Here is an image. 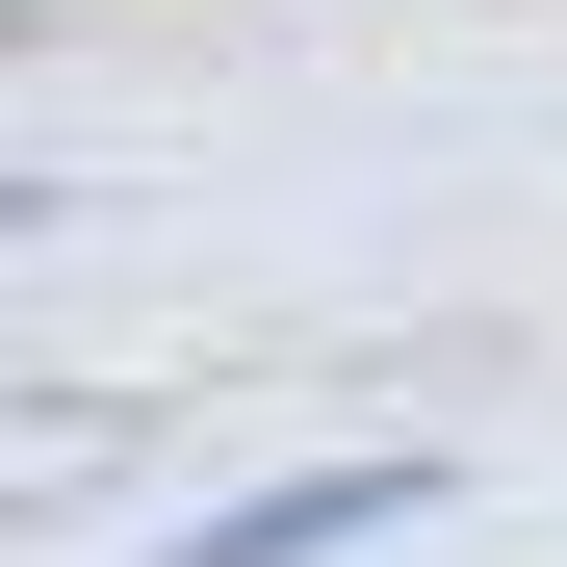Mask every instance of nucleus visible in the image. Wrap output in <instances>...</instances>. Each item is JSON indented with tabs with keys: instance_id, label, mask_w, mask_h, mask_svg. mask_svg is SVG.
<instances>
[{
	"instance_id": "obj_1",
	"label": "nucleus",
	"mask_w": 567,
	"mask_h": 567,
	"mask_svg": "<svg viewBox=\"0 0 567 567\" xmlns=\"http://www.w3.org/2000/svg\"><path fill=\"white\" fill-rule=\"evenodd\" d=\"M413 516V464H336V491H258V516H207L181 567H310V542H388Z\"/></svg>"
}]
</instances>
